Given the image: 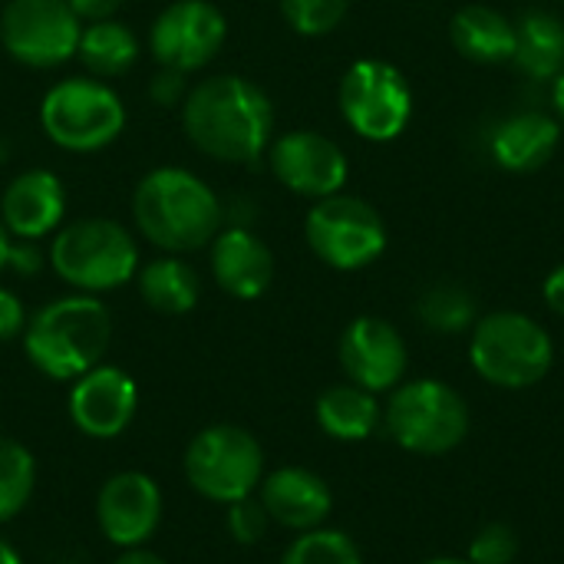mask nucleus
Masks as SVG:
<instances>
[{
    "instance_id": "obj_27",
    "label": "nucleus",
    "mask_w": 564,
    "mask_h": 564,
    "mask_svg": "<svg viewBox=\"0 0 564 564\" xmlns=\"http://www.w3.org/2000/svg\"><path fill=\"white\" fill-rule=\"evenodd\" d=\"M36 489V459L33 453L17 443L0 436V525L17 519L26 502L33 499Z\"/></svg>"
},
{
    "instance_id": "obj_28",
    "label": "nucleus",
    "mask_w": 564,
    "mask_h": 564,
    "mask_svg": "<svg viewBox=\"0 0 564 564\" xmlns=\"http://www.w3.org/2000/svg\"><path fill=\"white\" fill-rule=\"evenodd\" d=\"M281 564H364V555L347 532L321 525L301 532L281 555Z\"/></svg>"
},
{
    "instance_id": "obj_19",
    "label": "nucleus",
    "mask_w": 564,
    "mask_h": 564,
    "mask_svg": "<svg viewBox=\"0 0 564 564\" xmlns=\"http://www.w3.org/2000/svg\"><path fill=\"white\" fill-rule=\"evenodd\" d=\"M212 274L228 297L258 301L274 281V254L254 231L231 225L212 238Z\"/></svg>"
},
{
    "instance_id": "obj_2",
    "label": "nucleus",
    "mask_w": 564,
    "mask_h": 564,
    "mask_svg": "<svg viewBox=\"0 0 564 564\" xmlns=\"http://www.w3.org/2000/svg\"><path fill=\"white\" fill-rule=\"evenodd\" d=\"M132 218L149 245L169 254H188L212 245L225 212L205 178L178 165H162L135 185Z\"/></svg>"
},
{
    "instance_id": "obj_42",
    "label": "nucleus",
    "mask_w": 564,
    "mask_h": 564,
    "mask_svg": "<svg viewBox=\"0 0 564 564\" xmlns=\"http://www.w3.org/2000/svg\"><path fill=\"white\" fill-rule=\"evenodd\" d=\"M7 159H10V142L0 139V165H7Z\"/></svg>"
},
{
    "instance_id": "obj_37",
    "label": "nucleus",
    "mask_w": 564,
    "mask_h": 564,
    "mask_svg": "<svg viewBox=\"0 0 564 564\" xmlns=\"http://www.w3.org/2000/svg\"><path fill=\"white\" fill-rule=\"evenodd\" d=\"M112 564H169L165 558H159L155 552H149L145 545L142 549H122V555Z\"/></svg>"
},
{
    "instance_id": "obj_5",
    "label": "nucleus",
    "mask_w": 564,
    "mask_h": 564,
    "mask_svg": "<svg viewBox=\"0 0 564 564\" xmlns=\"http://www.w3.org/2000/svg\"><path fill=\"white\" fill-rule=\"evenodd\" d=\"M390 440L413 456H446L469 436V406L446 380H403L383 406Z\"/></svg>"
},
{
    "instance_id": "obj_23",
    "label": "nucleus",
    "mask_w": 564,
    "mask_h": 564,
    "mask_svg": "<svg viewBox=\"0 0 564 564\" xmlns=\"http://www.w3.org/2000/svg\"><path fill=\"white\" fill-rule=\"evenodd\" d=\"M383 423L377 393L357 383H337L317 397V426L337 443H364Z\"/></svg>"
},
{
    "instance_id": "obj_16",
    "label": "nucleus",
    "mask_w": 564,
    "mask_h": 564,
    "mask_svg": "<svg viewBox=\"0 0 564 564\" xmlns=\"http://www.w3.org/2000/svg\"><path fill=\"white\" fill-rule=\"evenodd\" d=\"M139 406V387L122 367L99 364L73 380L69 420L89 440H116L129 430Z\"/></svg>"
},
{
    "instance_id": "obj_39",
    "label": "nucleus",
    "mask_w": 564,
    "mask_h": 564,
    "mask_svg": "<svg viewBox=\"0 0 564 564\" xmlns=\"http://www.w3.org/2000/svg\"><path fill=\"white\" fill-rule=\"evenodd\" d=\"M10 245H13V238H10V231L3 228V221H0V274L7 271V261H10Z\"/></svg>"
},
{
    "instance_id": "obj_1",
    "label": "nucleus",
    "mask_w": 564,
    "mask_h": 564,
    "mask_svg": "<svg viewBox=\"0 0 564 564\" xmlns=\"http://www.w3.org/2000/svg\"><path fill=\"white\" fill-rule=\"evenodd\" d=\"M182 129L198 152L228 165H251L274 135L271 96L248 76L221 73L188 89Z\"/></svg>"
},
{
    "instance_id": "obj_25",
    "label": "nucleus",
    "mask_w": 564,
    "mask_h": 564,
    "mask_svg": "<svg viewBox=\"0 0 564 564\" xmlns=\"http://www.w3.org/2000/svg\"><path fill=\"white\" fill-rule=\"evenodd\" d=\"M76 56L89 69V76L116 79V76H126L135 66L139 40H135V33L126 23L112 20V17L109 20H96V23L83 26Z\"/></svg>"
},
{
    "instance_id": "obj_6",
    "label": "nucleus",
    "mask_w": 564,
    "mask_h": 564,
    "mask_svg": "<svg viewBox=\"0 0 564 564\" xmlns=\"http://www.w3.org/2000/svg\"><path fill=\"white\" fill-rule=\"evenodd\" d=\"M50 264L79 294H106L139 274V248L119 221L83 218L53 235Z\"/></svg>"
},
{
    "instance_id": "obj_24",
    "label": "nucleus",
    "mask_w": 564,
    "mask_h": 564,
    "mask_svg": "<svg viewBox=\"0 0 564 564\" xmlns=\"http://www.w3.org/2000/svg\"><path fill=\"white\" fill-rule=\"evenodd\" d=\"M135 284H139V297H142L152 311L169 314V317L188 314V311L198 304V297H202V281H198V274H195L192 264H185L178 254L155 258V261H149L145 268H139Z\"/></svg>"
},
{
    "instance_id": "obj_32",
    "label": "nucleus",
    "mask_w": 564,
    "mask_h": 564,
    "mask_svg": "<svg viewBox=\"0 0 564 564\" xmlns=\"http://www.w3.org/2000/svg\"><path fill=\"white\" fill-rule=\"evenodd\" d=\"M185 96H188V83H185V73H178V69L159 66V73L149 79V99L155 106L172 109V106H182Z\"/></svg>"
},
{
    "instance_id": "obj_12",
    "label": "nucleus",
    "mask_w": 564,
    "mask_h": 564,
    "mask_svg": "<svg viewBox=\"0 0 564 564\" xmlns=\"http://www.w3.org/2000/svg\"><path fill=\"white\" fill-rule=\"evenodd\" d=\"M228 20L212 0H172L149 30V50L159 66L178 73L205 69L225 46Z\"/></svg>"
},
{
    "instance_id": "obj_20",
    "label": "nucleus",
    "mask_w": 564,
    "mask_h": 564,
    "mask_svg": "<svg viewBox=\"0 0 564 564\" xmlns=\"http://www.w3.org/2000/svg\"><path fill=\"white\" fill-rule=\"evenodd\" d=\"M562 129V122L549 112H539V109L516 112L492 129V139H489L492 162L516 175L539 172L558 152Z\"/></svg>"
},
{
    "instance_id": "obj_26",
    "label": "nucleus",
    "mask_w": 564,
    "mask_h": 564,
    "mask_svg": "<svg viewBox=\"0 0 564 564\" xmlns=\"http://www.w3.org/2000/svg\"><path fill=\"white\" fill-rule=\"evenodd\" d=\"M416 317L433 334H463L479 321V307L463 284H433L420 294Z\"/></svg>"
},
{
    "instance_id": "obj_21",
    "label": "nucleus",
    "mask_w": 564,
    "mask_h": 564,
    "mask_svg": "<svg viewBox=\"0 0 564 564\" xmlns=\"http://www.w3.org/2000/svg\"><path fill=\"white\" fill-rule=\"evenodd\" d=\"M449 40L463 59L499 66L512 63L516 53V20L489 3H466L449 20Z\"/></svg>"
},
{
    "instance_id": "obj_4",
    "label": "nucleus",
    "mask_w": 564,
    "mask_h": 564,
    "mask_svg": "<svg viewBox=\"0 0 564 564\" xmlns=\"http://www.w3.org/2000/svg\"><path fill=\"white\" fill-rule=\"evenodd\" d=\"M469 364L499 390H532L549 377L555 344L535 317L522 311H492L473 324Z\"/></svg>"
},
{
    "instance_id": "obj_17",
    "label": "nucleus",
    "mask_w": 564,
    "mask_h": 564,
    "mask_svg": "<svg viewBox=\"0 0 564 564\" xmlns=\"http://www.w3.org/2000/svg\"><path fill=\"white\" fill-rule=\"evenodd\" d=\"M66 215V188L50 169L20 172L0 195V221L10 238L40 241L59 231Z\"/></svg>"
},
{
    "instance_id": "obj_11",
    "label": "nucleus",
    "mask_w": 564,
    "mask_h": 564,
    "mask_svg": "<svg viewBox=\"0 0 564 564\" xmlns=\"http://www.w3.org/2000/svg\"><path fill=\"white\" fill-rule=\"evenodd\" d=\"M83 20L66 0H7L0 13V46L30 69H53L76 56Z\"/></svg>"
},
{
    "instance_id": "obj_41",
    "label": "nucleus",
    "mask_w": 564,
    "mask_h": 564,
    "mask_svg": "<svg viewBox=\"0 0 564 564\" xmlns=\"http://www.w3.org/2000/svg\"><path fill=\"white\" fill-rule=\"evenodd\" d=\"M420 564H473L469 558H453V555H440V558H430V562Z\"/></svg>"
},
{
    "instance_id": "obj_33",
    "label": "nucleus",
    "mask_w": 564,
    "mask_h": 564,
    "mask_svg": "<svg viewBox=\"0 0 564 564\" xmlns=\"http://www.w3.org/2000/svg\"><path fill=\"white\" fill-rule=\"evenodd\" d=\"M23 330H26V307H23V301L13 291L0 288V344L23 337Z\"/></svg>"
},
{
    "instance_id": "obj_9",
    "label": "nucleus",
    "mask_w": 564,
    "mask_h": 564,
    "mask_svg": "<svg viewBox=\"0 0 564 564\" xmlns=\"http://www.w3.org/2000/svg\"><path fill=\"white\" fill-rule=\"evenodd\" d=\"M344 122L367 142H393L413 119V89L387 59H357L340 76L337 89Z\"/></svg>"
},
{
    "instance_id": "obj_38",
    "label": "nucleus",
    "mask_w": 564,
    "mask_h": 564,
    "mask_svg": "<svg viewBox=\"0 0 564 564\" xmlns=\"http://www.w3.org/2000/svg\"><path fill=\"white\" fill-rule=\"evenodd\" d=\"M552 106H555V119L564 126V69L552 79Z\"/></svg>"
},
{
    "instance_id": "obj_7",
    "label": "nucleus",
    "mask_w": 564,
    "mask_h": 564,
    "mask_svg": "<svg viewBox=\"0 0 564 564\" xmlns=\"http://www.w3.org/2000/svg\"><path fill=\"white\" fill-rule=\"evenodd\" d=\"M43 135L66 152H99L126 129V106L96 76H69L46 89L40 102Z\"/></svg>"
},
{
    "instance_id": "obj_10",
    "label": "nucleus",
    "mask_w": 564,
    "mask_h": 564,
    "mask_svg": "<svg viewBox=\"0 0 564 564\" xmlns=\"http://www.w3.org/2000/svg\"><path fill=\"white\" fill-rule=\"evenodd\" d=\"M304 238L327 268L360 271L387 251V221L370 202L337 192L314 202L304 218Z\"/></svg>"
},
{
    "instance_id": "obj_29",
    "label": "nucleus",
    "mask_w": 564,
    "mask_h": 564,
    "mask_svg": "<svg viewBox=\"0 0 564 564\" xmlns=\"http://www.w3.org/2000/svg\"><path fill=\"white\" fill-rule=\"evenodd\" d=\"M278 3L288 26L301 36L334 33L350 10V0H278Z\"/></svg>"
},
{
    "instance_id": "obj_35",
    "label": "nucleus",
    "mask_w": 564,
    "mask_h": 564,
    "mask_svg": "<svg viewBox=\"0 0 564 564\" xmlns=\"http://www.w3.org/2000/svg\"><path fill=\"white\" fill-rule=\"evenodd\" d=\"M66 3H69L73 13H76L79 20H86V23L109 20V17L122 7V0H66Z\"/></svg>"
},
{
    "instance_id": "obj_36",
    "label": "nucleus",
    "mask_w": 564,
    "mask_h": 564,
    "mask_svg": "<svg viewBox=\"0 0 564 564\" xmlns=\"http://www.w3.org/2000/svg\"><path fill=\"white\" fill-rule=\"evenodd\" d=\"M542 297H545V304H549L552 314L564 317V264H558V268L542 281Z\"/></svg>"
},
{
    "instance_id": "obj_30",
    "label": "nucleus",
    "mask_w": 564,
    "mask_h": 564,
    "mask_svg": "<svg viewBox=\"0 0 564 564\" xmlns=\"http://www.w3.org/2000/svg\"><path fill=\"white\" fill-rule=\"evenodd\" d=\"M519 555V535L516 529L502 525V522H489L482 525L473 542H469V562L473 564H512Z\"/></svg>"
},
{
    "instance_id": "obj_14",
    "label": "nucleus",
    "mask_w": 564,
    "mask_h": 564,
    "mask_svg": "<svg viewBox=\"0 0 564 564\" xmlns=\"http://www.w3.org/2000/svg\"><path fill=\"white\" fill-rule=\"evenodd\" d=\"M340 367L350 383L370 393H390L406 380L410 350L403 334L383 317H357L340 334Z\"/></svg>"
},
{
    "instance_id": "obj_22",
    "label": "nucleus",
    "mask_w": 564,
    "mask_h": 564,
    "mask_svg": "<svg viewBox=\"0 0 564 564\" xmlns=\"http://www.w3.org/2000/svg\"><path fill=\"white\" fill-rule=\"evenodd\" d=\"M512 63L535 83H552L564 69V20L552 10H525L516 20Z\"/></svg>"
},
{
    "instance_id": "obj_34",
    "label": "nucleus",
    "mask_w": 564,
    "mask_h": 564,
    "mask_svg": "<svg viewBox=\"0 0 564 564\" xmlns=\"http://www.w3.org/2000/svg\"><path fill=\"white\" fill-rule=\"evenodd\" d=\"M10 271L23 274V278H33L40 268H43V254L33 241H13L10 245V261H7Z\"/></svg>"
},
{
    "instance_id": "obj_8",
    "label": "nucleus",
    "mask_w": 564,
    "mask_h": 564,
    "mask_svg": "<svg viewBox=\"0 0 564 564\" xmlns=\"http://www.w3.org/2000/svg\"><path fill=\"white\" fill-rule=\"evenodd\" d=\"M188 486L218 506H231L258 492L264 479V449L254 433L235 423L205 426L185 449Z\"/></svg>"
},
{
    "instance_id": "obj_18",
    "label": "nucleus",
    "mask_w": 564,
    "mask_h": 564,
    "mask_svg": "<svg viewBox=\"0 0 564 564\" xmlns=\"http://www.w3.org/2000/svg\"><path fill=\"white\" fill-rule=\"evenodd\" d=\"M258 492H261V506H264L268 519L297 535L321 529L334 509L330 486L304 466H281V469L268 473L261 479Z\"/></svg>"
},
{
    "instance_id": "obj_40",
    "label": "nucleus",
    "mask_w": 564,
    "mask_h": 564,
    "mask_svg": "<svg viewBox=\"0 0 564 564\" xmlns=\"http://www.w3.org/2000/svg\"><path fill=\"white\" fill-rule=\"evenodd\" d=\"M0 564H23V558L17 555V549H10L3 539H0Z\"/></svg>"
},
{
    "instance_id": "obj_15",
    "label": "nucleus",
    "mask_w": 564,
    "mask_h": 564,
    "mask_svg": "<svg viewBox=\"0 0 564 564\" xmlns=\"http://www.w3.org/2000/svg\"><path fill=\"white\" fill-rule=\"evenodd\" d=\"M96 522L116 549H142L162 525V489L145 473H116L96 496Z\"/></svg>"
},
{
    "instance_id": "obj_13",
    "label": "nucleus",
    "mask_w": 564,
    "mask_h": 564,
    "mask_svg": "<svg viewBox=\"0 0 564 564\" xmlns=\"http://www.w3.org/2000/svg\"><path fill=\"white\" fill-rule=\"evenodd\" d=\"M268 165L288 192L314 202L344 192L350 175L344 149L314 129H294L274 139L268 145Z\"/></svg>"
},
{
    "instance_id": "obj_31",
    "label": "nucleus",
    "mask_w": 564,
    "mask_h": 564,
    "mask_svg": "<svg viewBox=\"0 0 564 564\" xmlns=\"http://www.w3.org/2000/svg\"><path fill=\"white\" fill-rule=\"evenodd\" d=\"M268 525H271V519H268L261 499H254V496L231 502L225 512V529L238 545H258L264 539Z\"/></svg>"
},
{
    "instance_id": "obj_3",
    "label": "nucleus",
    "mask_w": 564,
    "mask_h": 564,
    "mask_svg": "<svg viewBox=\"0 0 564 564\" xmlns=\"http://www.w3.org/2000/svg\"><path fill=\"white\" fill-rule=\"evenodd\" d=\"M112 317L96 294H69L43 304L23 330L30 364L50 380H76L102 364Z\"/></svg>"
}]
</instances>
